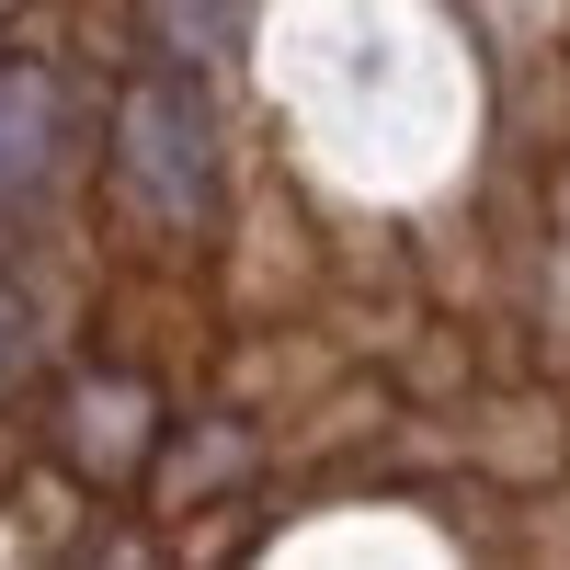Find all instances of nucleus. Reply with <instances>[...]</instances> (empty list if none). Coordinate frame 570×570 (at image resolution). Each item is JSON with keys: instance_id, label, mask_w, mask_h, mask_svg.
Listing matches in <instances>:
<instances>
[{"instance_id": "nucleus-1", "label": "nucleus", "mask_w": 570, "mask_h": 570, "mask_svg": "<svg viewBox=\"0 0 570 570\" xmlns=\"http://www.w3.org/2000/svg\"><path fill=\"white\" fill-rule=\"evenodd\" d=\"M126 183H137L171 228L206 217V195H217V137H206V104H195L183 80L126 91Z\"/></svg>"}, {"instance_id": "nucleus-2", "label": "nucleus", "mask_w": 570, "mask_h": 570, "mask_svg": "<svg viewBox=\"0 0 570 570\" xmlns=\"http://www.w3.org/2000/svg\"><path fill=\"white\" fill-rule=\"evenodd\" d=\"M217 23H228V0H160V35L183 46V58H206V46H217Z\"/></svg>"}]
</instances>
